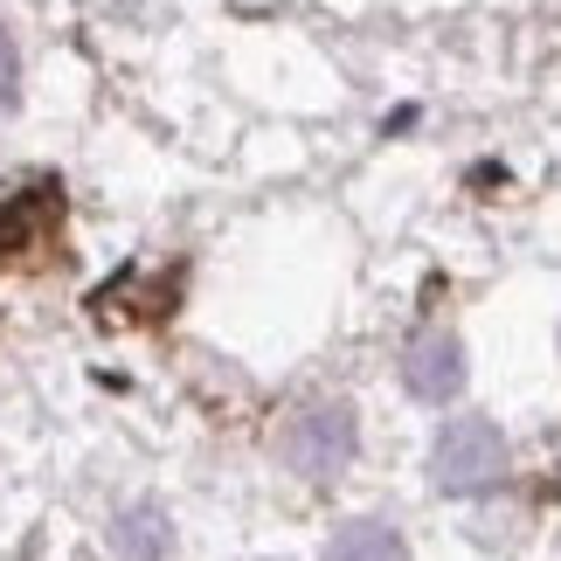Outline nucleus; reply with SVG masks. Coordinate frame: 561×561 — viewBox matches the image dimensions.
Returning <instances> with one entry per match:
<instances>
[{"instance_id":"5","label":"nucleus","mask_w":561,"mask_h":561,"mask_svg":"<svg viewBox=\"0 0 561 561\" xmlns=\"http://www.w3.org/2000/svg\"><path fill=\"white\" fill-rule=\"evenodd\" d=\"M118 548L133 554V561H160V554H167V520H160L153 506H133V513L118 520Z\"/></svg>"},{"instance_id":"4","label":"nucleus","mask_w":561,"mask_h":561,"mask_svg":"<svg viewBox=\"0 0 561 561\" xmlns=\"http://www.w3.org/2000/svg\"><path fill=\"white\" fill-rule=\"evenodd\" d=\"M319 561H409V548H402V534L388 527V520H347L327 541Z\"/></svg>"},{"instance_id":"3","label":"nucleus","mask_w":561,"mask_h":561,"mask_svg":"<svg viewBox=\"0 0 561 561\" xmlns=\"http://www.w3.org/2000/svg\"><path fill=\"white\" fill-rule=\"evenodd\" d=\"M402 381H409V396H423V402H450L465 388V340L450 327L416 333L402 347Z\"/></svg>"},{"instance_id":"6","label":"nucleus","mask_w":561,"mask_h":561,"mask_svg":"<svg viewBox=\"0 0 561 561\" xmlns=\"http://www.w3.org/2000/svg\"><path fill=\"white\" fill-rule=\"evenodd\" d=\"M14 91H21V56H14V35L0 28V118L14 112Z\"/></svg>"},{"instance_id":"2","label":"nucleus","mask_w":561,"mask_h":561,"mask_svg":"<svg viewBox=\"0 0 561 561\" xmlns=\"http://www.w3.org/2000/svg\"><path fill=\"white\" fill-rule=\"evenodd\" d=\"M430 479H437V492H450V500H471V492H492L506 479V437L500 423L485 416H458L437 430V450H430Z\"/></svg>"},{"instance_id":"1","label":"nucleus","mask_w":561,"mask_h":561,"mask_svg":"<svg viewBox=\"0 0 561 561\" xmlns=\"http://www.w3.org/2000/svg\"><path fill=\"white\" fill-rule=\"evenodd\" d=\"M354 450H360V423H354L347 402H306V409H291L285 437H277V458H285L298 479H312V485L340 479V471L354 465Z\"/></svg>"}]
</instances>
